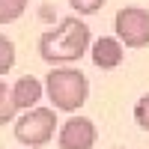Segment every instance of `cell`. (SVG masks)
Instances as JSON below:
<instances>
[{
	"mask_svg": "<svg viewBox=\"0 0 149 149\" xmlns=\"http://www.w3.org/2000/svg\"><path fill=\"white\" fill-rule=\"evenodd\" d=\"M113 149H122V146H113Z\"/></svg>",
	"mask_w": 149,
	"mask_h": 149,
	"instance_id": "4fadbf2b",
	"label": "cell"
},
{
	"mask_svg": "<svg viewBox=\"0 0 149 149\" xmlns=\"http://www.w3.org/2000/svg\"><path fill=\"white\" fill-rule=\"evenodd\" d=\"M42 98V84L33 78V74H24V78L15 81V86H12V102H15L18 110H30L33 104H39Z\"/></svg>",
	"mask_w": 149,
	"mask_h": 149,
	"instance_id": "52a82bcc",
	"label": "cell"
},
{
	"mask_svg": "<svg viewBox=\"0 0 149 149\" xmlns=\"http://www.w3.org/2000/svg\"><path fill=\"white\" fill-rule=\"evenodd\" d=\"M93 63L98 69H116L122 63V42L102 36L98 42H93Z\"/></svg>",
	"mask_w": 149,
	"mask_h": 149,
	"instance_id": "8992f818",
	"label": "cell"
},
{
	"mask_svg": "<svg viewBox=\"0 0 149 149\" xmlns=\"http://www.w3.org/2000/svg\"><path fill=\"white\" fill-rule=\"evenodd\" d=\"M45 90L57 110H78L86 102L90 84H86V74L78 69H51L45 78Z\"/></svg>",
	"mask_w": 149,
	"mask_h": 149,
	"instance_id": "7a4b0ae2",
	"label": "cell"
},
{
	"mask_svg": "<svg viewBox=\"0 0 149 149\" xmlns=\"http://www.w3.org/2000/svg\"><path fill=\"white\" fill-rule=\"evenodd\" d=\"M27 0H0V24H12L24 15Z\"/></svg>",
	"mask_w": 149,
	"mask_h": 149,
	"instance_id": "ba28073f",
	"label": "cell"
},
{
	"mask_svg": "<svg viewBox=\"0 0 149 149\" xmlns=\"http://www.w3.org/2000/svg\"><path fill=\"white\" fill-rule=\"evenodd\" d=\"M12 66H15V45H12V39H6L0 33V74H6Z\"/></svg>",
	"mask_w": 149,
	"mask_h": 149,
	"instance_id": "30bf717a",
	"label": "cell"
},
{
	"mask_svg": "<svg viewBox=\"0 0 149 149\" xmlns=\"http://www.w3.org/2000/svg\"><path fill=\"white\" fill-rule=\"evenodd\" d=\"M90 48V27L81 18H63L54 30L42 33L39 57L45 63H74Z\"/></svg>",
	"mask_w": 149,
	"mask_h": 149,
	"instance_id": "6da1fadb",
	"label": "cell"
},
{
	"mask_svg": "<svg viewBox=\"0 0 149 149\" xmlns=\"http://www.w3.org/2000/svg\"><path fill=\"white\" fill-rule=\"evenodd\" d=\"M15 110L18 107H15V102H12V90L0 81V125H6V122L15 116Z\"/></svg>",
	"mask_w": 149,
	"mask_h": 149,
	"instance_id": "9c48e42d",
	"label": "cell"
},
{
	"mask_svg": "<svg viewBox=\"0 0 149 149\" xmlns=\"http://www.w3.org/2000/svg\"><path fill=\"white\" fill-rule=\"evenodd\" d=\"M113 27L119 42H125V48H146L149 45V12L140 6H125L116 12Z\"/></svg>",
	"mask_w": 149,
	"mask_h": 149,
	"instance_id": "277c9868",
	"label": "cell"
},
{
	"mask_svg": "<svg viewBox=\"0 0 149 149\" xmlns=\"http://www.w3.org/2000/svg\"><path fill=\"white\" fill-rule=\"evenodd\" d=\"M72 9L78 12V15H95L98 9L104 6V0H69Z\"/></svg>",
	"mask_w": 149,
	"mask_h": 149,
	"instance_id": "7c38bea8",
	"label": "cell"
},
{
	"mask_svg": "<svg viewBox=\"0 0 149 149\" xmlns=\"http://www.w3.org/2000/svg\"><path fill=\"white\" fill-rule=\"evenodd\" d=\"M54 128H57V113L51 107H33L30 113L18 116L15 122V140L24 146H45L48 140L54 137Z\"/></svg>",
	"mask_w": 149,
	"mask_h": 149,
	"instance_id": "3957f363",
	"label": "cell"
},
{
	"mask_svg": "<svg viewBox=\"0 0 149 149\" xmlns=\"http://www.w3.org/2000/svg\"><path fill=\"white\" fill-rule=\"evenodd\" d=\"M134 119L143 131H149V95H140L137 104H134Z\"/></svg>",
	"mask_w": 149,
	"mask_h": 149,
	"instance_id": "8fae6325",
	"label": "cell"
},
{
	"mask_svg": "<svg viewBox=\"0 0 149 149\" xmlns=\"http://www.w3.org/2000/svg\"><path fill=\"white\" fill-rule=\"evenodd\" d=\"M95 125L86 116H72L60 128V149H93L95 146Z\"/></svg>",
	"mask_w": 149,
	"mask_h": 149,
	"instance_id": "5b68a950",
	"label": "cell"
}]
</instances>
